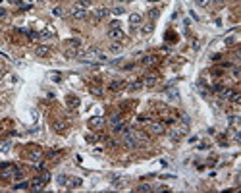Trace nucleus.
<instances>
[{
    "mask_svg": "<svg viewBox=\"0 0 241 193\" xmlns=\"http://www.w3.org/2000/svg\"><path fill=\"white\" fill-rule=\"evenodd\" d=\"M122 85H123L122 81H112V83H110V89H112V91H118V89H122Z\"/></svg>",
    "mask_w": 241,
    "mask_h": 193,
    "instance_id": "nucleus-29",
    "label": "nucleus"
},
{
    "mask_svg": "<svg viewBox=\"0 0 241 193\" xmlns=\"http://www.w3.org/2000/svg\"><path fill=\"white\" fill-rule=\"evenodd\" d=\"M14 178H16V180H19V178H23V172L16 168V172H14Z\"/></svg>",
    "mask_w": 241,
    "mask_h": 193,
    "instance_id": "nucleus-35",
    "label": "nucleus"
},
{
    "mask_svg": "<svg viewBox=\"0 0 241 193\" xmlns=\"http://www.w3.org/2000/svg\"><path fill=\"white\" fill-rule=\"evenodd\" d=\"M231 103H235V104H239L241 103V93H237V91H233L231 93V99H230Z\"/></svg>",
    "mask_w": 241,
    "mask_h": 193,
    "instance_id": "nucleus-23",
    "label": "nucleus"
},
{
    "mask_svg": "<svg viewBox=\"0 0 241 193\" xmlns=\"http://www.w3.org/2000/svg\"><path fill=\"white\" fill-rule=\"evenodd\" d=\"M50 52H52V48H50V46H46V45H41V46H37V48H35V54H37V56H41V58H45V56H48Z\"/></svg>",
    "mask_w": 241,
    "mask_h": 193,
    "instance_id": "nucleus-11",
    "label": "nucleus"
},
{
    "mask_svg": "<svg viewBox=\"0 0 241 193\" xmlns=\"http://www.w3.org/2000/svg\"><path fill=\"white\" fill-rule=\"evenodd\" d=\"M50 77H52L54 81H60V74H50Z\"/></svg>",
    "mask_w": 241,
    "mask_h": 193,
    "instance_id": "nucleus-39",
    "label": "nucleus"
},
{
    "mask_svg": "<svg viewBox=\"0 0 241 193\" xmlns=\"http://www.w3.org/2000/svg\"><path fill=\"white\" fill-rule=\"evenodd\" d=\"M158 14H160L158 10H151V12H149V18H151V19H156V18H158Z\"/></svg>",
    "mask_w": 241,
    "mask_h": 193,
    "instance_id": "nucleus-33",
    "label": "nucleus"
},
{
    "mask_svg": "<svg viewBox=\"0 0 241 193\" xmlns=\"http://www.w3.org/2000/svg\"><path fill=\"white\" fill-rule=\"evenodd\" d=\"M112 14H114V16H120V14H123V8H114Z\"/></svg>",
    "mask_w": 241,
    "mask_h": 193,
    "instance_id": "nucleus-36",
    "label": "nucleus"
},
{
    "mask_svg": "<svg viewBox=\"0 0 241 193\" xmlns=\"http://www.w3.org/2000/svg\"><path fill=\"white\" fill-rule=\"evenodd\" d=\"M66 182H68V176H66V174H60V176L56 178V183L58 185H66Z\"/></svg>",
    "mask_w": 241,
    "mask_h": 193,
    "instance_id": "nucleus-26",
    "label": "nucleus"
},
{
    "mask_svg": "<svg viewBox=\"0 0 241 193\" xmlns=\"http://www.w3.org/2000/svg\"><path fill=\"white\" fill-rule=\"evenodd\" d=\"M216 2H220V4H222V2H226V0H216Z\"/></svg>",
    "mask_w": 241,
    "mask_h": 193,
    "instance_id": "nucleus-41",
    "label": "nucleus"
},
{
    "mask_svg": "<svg viewBox=\"0 0 241 193\" xmlns=\"http://www.w3.org/2000/svg\"><path fill=\"white\" fill-rule=\"evenodd\" d=\"M39 178H41V180H42V182H45V183H48V180H50V174L46 172V170H42V174H41Z\"/></svg>",
    "mask_w": 241,
    "mask_h": 193,
    "instance_id": "nucleus-30",
    "label": "nucleus"
},
{
    "mask_svg": "<svg viewBox=\"0 0 241 193\" xmlns=\"http://www.w3.org/2000/svg\"><path fill=\"white\" fill-rule=\"evenodd\" d=\"M52 35H54V33L50 31V29H45L42 33H39V37H41V39H50V37H52Z\"/></svg>",
    "mask_w": 241,
    "mask_h": 193,
    "instance_id": "nucleus-27",
    "label": "nucleus"
},
{
    "mask_svg": "<svg viewBox=\"0 0 241 193\" xmlns=\"http://www.w3.org/2000/svg\"><path fill=\"white\" fill-rule=\"evenodd\" d=\"M149 2H158V0H149Z\"/></svg>",
    "mask_w": 241,
    "mask_h": 193,
    "instance_id": "nucleus-42",
    "label": "nucleus"
},
{
    "mask_svg": "<svg viewBox=\"0 0 241 193\" xmlns=\"http://www.w3.org/2000/svg\"><path fill=\"white\" fill-rule=\"evenodd\" d=\"M141 31H143V35H151V33H152V23H149V25H145V27H143V29H141Z\"/></svg>",
    "mask_w": 241,
    "mask_h": 193,
    "instance_id": "nucleus-31",
    "label": "nucleus"
},
{
    "mask_svg": "<svg viewBox=\"0 0 241 193\" xmlns=\"http://www.w3.org/2000/svg\"><path fill=\"white\" fill-rule=\"evenodd\" d=\"M79 58H81L83 62H106V54L104 52H100L97 46H91V48H87V50L83 54H79Z\"/></svg>",
    "mask_w": 241,
    "mask_h": 193,
    "instance_id": "nucleus-1",
    "label": "nucleus"
},
{
    "mask_svg": "<svg viewBox=\"0 0 241 193\" xmlns=\"http://www.w3.org/2000/svg\"><path fill=\"white\" fill-rule=\"evenodd\" d=\"M110 52H112V54H120V52H122V45L114 41L112 45H110Z\"/></svg>",
    "mask_w": 241,
    "mask_h": 193,
    "instance_id": "nucleus-19",
    "label": "nucleus"
},
{
    "mask_svg": "<svg viewBox=\"0 0 241 193\" xmlns=\"http://www.w3.org/2000/svg\"><path fill=\"white\" fill-rule=\"evenodd\" d=\"M66 183H68V187L74 189V187H79V185L83 183V180H81V178H68V182H66Z\"/></svg>",
    "mask_w": 241,
    "mask_h": 193,
    "instance_id": "nucleus-14",
    "label": "nucleus"
},
{
    "mask_svg": "<svg viewBox=\"0 0 241 193\" xmlns=\"http://www.w3.org/2000/svg\"><path fill=\"white\" fill-rule=\"evenodd\" d=\"M102 126H104V118H100V116L89 120V127H91V130H100Z\"/></svg>",
    "mask_w": 241,
    "mask_h": 193,
    "instance_id": "nucleus-10",
    "label": "nucleus"
},
{
    "mask_svg": "<svg viewBox=\"0 0 241 193\" xmlns=\"http://www.w3.org/2000/svg\"><path fill=\"white\" fill-rule=\"evenodd\" d=\"M189 131V126L187 124H181V126H176L174 127V130L170 131V139L172 141H179L181 137H183V135Z\"/></svg>",
    "mask_w": 241,
    "mask_h": 193,
    "instance_id": "nucleus-4",
    "label": "nucleus"
},
{
    "mask_svg": "<svg viewBox=\"0 0 241 193\" xmlns=\"http://www.w3.org/2000/svg\"><path fill=\"white\" fill-rule=\"evenodd\" d=\"M108 14H110V10H108V8H98V10H97V18L102 19V18H106Z\"/></svg>",
    "mask_w": 241,
    "mask_h": 193,
    "instance_id": "nucleus-21",
    "label": "nucleus"
},
{
    "mask_svg": "<svg viewBox=\"0 0 241 193\" xmlns=\"http://www.w3.org/2000/svg\"><path fill=\"white\" fill-rule=\"evenodd\" d=\"M155 62H156V56L155 54H149V56H143V58H141L143 66H151V64H155Z\"/></svg>",
    "mask_w": 241,
    "mask_h": 193,
    "instance_id": "nucleus-17",
    "label": "nucleus"
},
{
    "mask_svg": "<svg viewBox=\"0 0 241 193\" xmlns=\"http://www.w3.org/2000/svg\"><path fill=\"white\" fill-rule=\"evenodd\" d=\"M0 75H2V70H0Z\"/></svg>",
    "mask_w": 241,
    "mask_h": 193,
    "instance_id": "nucleus-43",
    "label": "nucleus"
},
{
    "mask_svg": "<svg viewBox=\"0 0 241 193\" xmlns=\"http://www.w3.org/2000/svg\"><path fill=\"white\" fill-rule=\"evenodd\" d=\"M14 189H16V191H19V189H29V182H19V183L14 185Z\"/></svg>",
    "mask_w": 241,
    "mask_h": 193,
    "instance_id": "nucleus-25",
    "label": "nucleus"
},
{
    "mask_svg": "<svg viewBox=\"0 0 241 193\" xmlns=\"http://www.w3.org/2000/svg\"><path fill=\"white\" fill-rule=\"evenodd\" d=\"M91 93L98 97V95H102V89H100V87H94V85H93V87H91Z\"/></svg>",
    "mask_w": 241,
    "mask_h": 193,
    "instance_id": "nucleus-32",
    "label": "nucleus"
},
{
    "mask_svg": "<svg viewBox=\"0 0 241 193\" xmlns=\"http://www.w3.org/2000/svg\"><path fill=\"white\" fill-rule=\"evenodd\" d=\"M85 139L89 141V143H94V141H97V137H94V135H85Z\"/></svg>",
    "mask_w": 241,
    "mask_h": 193,
    "instance_id": "nucleus-37",
    "label": "nucleus"
},
{
    "mask_svg": "<svg viewBox=\"0 0 241 193\" xmlns=\"http://www.w3.org/2000/svg\"><path fill=\"white\" fill-rule=\"evenodd\" d=\"M66 104H68L70 108H77V106L81 104V101H79L77 97H68V99H66Z\"/></svg>",
    "mask_w": 241,
    "mask_h": 193,
    "instance_id": "nucleus-15",
    "label": "nucleus"
},
{
    "mask_svg": "<svg viewBox=\"0 0 241 193\" xmlns=\"http://www.w3.org/2000/svg\"><path fill=\"white\" fill-rule=\"evenodd\" d=\"M126 183H127L126 178H116V180H114V187H123Z\"/></svg>",
    "mask_w": 241,
    "mask_h": 193,
    "instance_id": "nucleus-22",
    "label": "nucleus"
},
{
    "mask_svg": "<svg viewBox=\"0 0 241 193\" xmlns=\"http://www.w3.org/2000/svg\"><path fill=\"white\" fill-rule=\"evenodd\" d=\"M52 16L64 18V8H62V6H54V8H52Z\"/></svg>",
    "mask_w": 241,
    "mask_h": 193,
    "instance_id": "nucleus-20",
    "label": "nucleus"
},
{
    "mask_svg": "<svg viewBox=\"0 0 241 193\" xmlns=\"http://www.w3.org/2000/svg\"><path fill=\"white\" fill-rule=\"evenodd\" d=\"M156 79H158V75H155V74H152V75H147V77L143 79V87H152V85L156 83Z\"/></svg>",
    "mask_w": 241,
    "mask_h": 193,
    "instance_id": "nucleus-13",
    "label": "nucleus"
},
{
    "mask_svg": "<svg viewBox=\"0 0 241 193\" xmlns=\"http://www.w3.org/2000/svg\"><path fill=\"white\" fill-rule=\"evenodd\" d=\"M14 172H16V166H14V164H2V166H0V180H12Z\"/></svg>",
    "mask_w": 241,
    "mask_h": 193,
    "instance_id": "nucleus-5",
    "label": "nucleus"
},
{
    "mask_svg": "<svg viewBox=\"0 0 241 193\" xmlns=\"http://www.w3.org/2000/svg\"><path fill=\"white\" fill-rule=\"evenodd\" d=\"M197 4H199V6H203V8H204V6H208V0H197Z\"/></svg>",
    "mask_w": 241,
    "mask_h": 193,
    "instance_id": "nucleus-38",
    "label": "nucleus"
},
{
    "mask_svg": "<svg viewBox=\"0 0 241 193\" xmlns=\"http://www.w3.org/2000/svg\"><path fill=\"white\" fill-rule=\"evenodd\" d=\"M129 133L133 135V139L137 143H147L149 141V135L145 133V131H141V130H129Z\"/></svg>",
    "mask_w": 241,
    "mask_h": 193,
    "instance_id": "nucleus-7",
    "label": "nucleus"
},
{
    "mask_svg": "<svg viewBox=\"0 0 241 193\" xmlns=\"http://www.w3.org/2000/svg\"><path fill=\"white\" fill-rule=\"evenodd\" d=\"M141 21H143L141 14H131V16H129V25H131V27H137V25H141Z\"/></svg>",
    "mask_w": 241,
    "mask_h": 193,
    "instance_id": "nucleus-12",
    "label": "nucleus"
},
{
    "mask_svg": "<svg viewBox=\"0 0 241 193\" xmlns=\"http://www.w3.org/2000/svg\"><path fill=\"white\" fill-rule=\"evenodd\" d=\"M71 16H74L75 19H83L85 16H87V10L83 8V6H79V4H75L74 8H71Z\"/></svg>",
    "mask_w": 241,
    "mask_h": 193,
    "instance_id": "nucleus-8",
    "label": "nucleus"
},
{
    "mask_svg": "<svg viewBox=\"0 0 241 193\" xmlns=\"http://www.w3.org/2000/svg\"><path fill=\"white\" fill-rule=\"evenodd\" d=\"M118 2H131V0H118Z\"/></svg>",
    "mask_w": 241,
    "mask_h": 193,
    "instance_id": "nucleus-40",
    "label": "nucleus"
},
{
    "mask_svg": "<svg viewBox=\"0 0 241 193\" xmlns=\"http://www.w3.org/2000/svg\"><path fill=\"white\" fill-rule=\"evenodd\" d=\"M149 130L155 135H162V133H166V126H164V122H149Z\"/></svg>",
    "mask_w": 241,
    "mask_h": 193,
    "instance_id": "nucleus-6",
    "label": "nucleus"
},
{
    "mask_svg": "<svg viewBox=\"0 0 241 193\" xmlns=\"http://www.w3.org/2000/svg\"><path fill=\"white\" fill-rule=\"evenodd\" d=\"M54 131H58V133H62V131H66V127H68V124L66 122H62V120H58V122H54Z\"/></svg>",
    "mask_w": 241,
    "mask_h": 193,
    "instance_id": "nucleus-18",
    "label": "nucleus"
},
{
    "mask_svg": "<svg viewBox=\"0 0 241 193\" xmlns=\"http://www.w3.org/2000/svg\"><path fill=\"white\" fill-rule=\"evenodd\" d=\"M42 187H45V182H42L41 178H35V180L29 182V189L31 191H41Z\"/></svg>",
    "mask_w": 241,
    "mask_h": 193,
    "instance_id": "nucleus-9",
    "label": "nucleus"
},
{
    "mask_svg": "<svg viewBox=\"0 0 241 193\" xmlns=\"http://www.w3.org/2000/svg\"><path fill=\"white\" fill-rule=\"evenodd\" d=\"M81 46V41L79 39H68L66 41V56H77V50Z\"/></svg>",
    "mask_w": 241,
    "mask_h": 193,
    "instance_id": "nucleus-2",
    "label": "nucleus"
},
{
    "mask_svg": "<svg viewBox=\"0 0 241 193\" xmlns=\"http://www.w3.org/2000/svg\"><path fill=\"white\" fill-rule=\"evenodd\" d=\"M137 191H141V193H143V191H152V187H151L149 183H141L139 187H137Z\"/></svg>",
    "mask_w": 241,
    "mask_h": 193,
    "instance_id": "nucleus-28",
    "label": "nucleus"
},
{
    "mask_svg": "<svg viewBox=\"0 0 241 193\" xmlns=\"http://www.w3.org/2000/svg\"><path fill=\"white\" fill-rule=\"evenodd\" d=\"M108 37H110L112 41H116V42H120V41L123 39V31L120 29V23H118V21H114V23L110 25V29H108Z\"/></svg>",
    "mask_w": 241,
    "mask_h": 193,
    "instance_id": "nucleus-3",
    "label": "nucleus"
},
{
    "mask_svg": "<svg viewBox=\"0 0 241 193\" xmlns=\"http://www.w3.org/2000/svg\"><path fill=\"white\" fill-rule=\"evenodd\" d=\"M127 89L133 93V91H139V89H143V79H137V81H131L129 85H127Z\"/></svg>",
    "mask_w": 241,
    "mask_h": 193,
    "instance_id": "nucleus-16",
    "label": "nucleus"
},
{
    "mask_svg": "<svg viewBox=\"0 0 241 193\" xmlns=\"http://www.w3.org/2000/svg\"><path fill=\"white\" fill-rule=\"evenodd\" d=\"M41 156H42V153L39 151V149H37V151H31V155H29V159H31V160H41Z\"/></svg>",
    "mask_w": 241,
    "mask_h": 193,
    "instance_id": "nucleus-24",
    "label": "nucleus"
},
{
    "mask_svg": "<svg viewBox=\"0 0 241 193\" xmlns=\"http://www.w3.org/2000/svg\"><path fill=\"white\" fill-rule=\"evenodd\" d=\"M231 74H233V79H239V66H235V68H233V71H231Z\"/></svg>",
    "mask_w": 241,
    "mask_h": 193,
    "instance_id": "nucleus-34",
    "label": "nucleus"
}]
</instances>
